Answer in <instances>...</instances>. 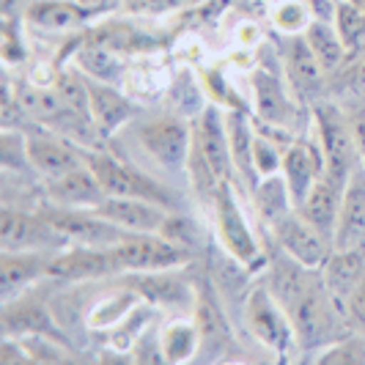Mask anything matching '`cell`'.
<instances>
[{
  "label": "cell",
  "mask_w": 365,
  "mask_h": 365,
  "mask_svg": "<svg viewBox=\"0 0 365 365\" xmlns=\"http://www.w3.org/2000/svg\"><path fill=\"white\" fill-rule=\"evenodd\" d=\"M332 247L365 253V165H354L344 187V201L335 222Z\"/></svg>",
  "instance_id": "23"
},
{
  "label": "cell",
  "mask_w": 365,
  "mask_h": 365,
  "mask_svg": "<svg viewBox=\"0 0 365 365\" xmlns=\"http://www.w3.org/2000/svg\"><path fill=\"white\" fill-rule=\"evenodd\" d=\"M47 277L61 283H99L108 277H121L113 247H86L69 245L50 256Z\"/></svg>",
  "instance_id": "14"
},
{
  "label": "cell",
  "mask_w": 365,
  "mask_h": 365,
  "mask_svg": "<svg viewBox=\"0 0 365 365\" xmlns=\"http://www.w3.org/2000/svg\"><path fill=\"white\" fill-rule=\"evenodd\" d=\"M250 203L256 209L258 220L264 222V228L269 231L283 217H289L297 203L292 198V190L283 179V173H272V176H261L258 184L250 192Z\"/></svg>",
  "instance_id": "32"
},
{
  "label": "cell",
  "mask_w": 365,
  "mask_h": 365,
  "mask_svg": "<svg viewBox=\"0 0 365 365\" xmlns=\"http://www.w3.org/2000/svg\"><path fill=\"white\" fill-rule=\"evenodd\" d=\"M212 217H215V237L220 247L231 258H237L239 264H245L250 272H264L269 256L264 253L256 231L242 209L237 182H222L217 187V195L212 201Z\"/></svg>",
  "instance_id": "3"
},
{
  "label": "cell",
  "mask_w": 365,
  "mask_h": 365,
  "mask_svg": "<svg viewBox=\"0 0 365 365\" xmlns=\"http://www.w3.org/2000/svg\"><path fill=\"white\" fill-rule=\"evenodd\" d=\"M267 234L272 237L274 247L280 253H286L294 261H299L305 267H313V269H322V264L332 253V242L322 231H316L297 209H294L289 217L280 220L274 228H269Z\"/></svg>",
  "instance_id": "17"
},
{
  "label": "cell",
  "mask_w": 365,
  "mask_h": 365,
  "mask_svg": "<svg viewBox=\"0 0 365 365\" xmlns=\"http://www.w3.org/2000/svg\"><path fill=\"white\" fill-rule=\"evenodd\" d=\"M132 135L146 160L157 165L160 173L187 176V160L192 148V121L179 110H157L146 118H135Z\"/></svg>",
  "instance_id": "2"
},
{
  "label": "cell",
  "mask_w": 365,
  "mask_h": 365,
  "mask_svg": "<svg viewBox=\"0 0 365 365\" xmlns=\"http://www.w3.org/2000/svg\"><path fill=\"white\" fill-rule=\"evenodd\" d=\"M160 234L168 237L170 242L187 247V250H192V253H198V247H201V231H198V225L190 217L179 215V212H170V217L165 220Z\"/></svg>",
  "instance_id": "40"
},
{
  "label": "cell",
  "mask_w": 365,
  "mask_h": 365,
  "mask_svg": "<svg viewBox=\"0 0 365 365\" xmlns=\"http://www.w3.org/2000/svg\"><path fill=\"white\" fill-rule=\"evenodd\" d=\"M313 363L322 365H365V332L351 329L344 338L332 341L329 346H324Z\"/></svg>",
  "instance_id": "37"
},
{
  "label": "cell",
  "mask_w": 365,
  "mask_h": 365,
  "mask_svg": "<svg viewBox=\"0 0 365 365\" xmlns=\"http://www.w3.org/2000/svg\"><path fill=\"white\" fill-rule=\"evenodd\" d=\"M0 329H3V335H14V338L44 335V338H55V341L69 344L66 332H63V327L55 319V311L44 299L34 297L31 292L19 294L14 299H6L3 302Z\"/></svg>",
  "instance_id": "16"
},
{
  "label": "cell",
  "mask_w": 365,
  "mask_h": 365,
  "mask_svg": "<svg viewBox=\"0 0 365 365\" xmlns=\"http://www.w3.org/2000/svg\"><path fill=\"white\" fill-rule=\"evenodd\" d=\"M302 36L308 38L311 50L316 53L319 63L324 66V72H327L329 77L351 58V53H349V47L344 44V38H341V34H338V28H335L332 19H313Z\"/></svg>",
  "instance_id": "34"
},
{
  "label": "cell",
  "mask_w": 365,
  "mask_h": 365,
  "mask_svg": "<svg viewBox=\"0 0 365 365\" xmlns=\"http://www.w3.org/2000/svg\"><path fill=\"white\" fill-rule=\"evenodd\" d=\"M225 127H228V143H231V160H234V182H242L247 195L258 184V170L253 163V113L247 108H225Z\"/></svg>",
  "instance_id": "27"
},
{
  "label": "cell",
  "mask_w": 365,
  "mask_h": 365,
  "mask_svg": "<svg viewBox=\"0 0 365 365\" xmlns=\"http://www.w3.org/2000/svg\"><path fill=\"white\" fill-rule=\"evenodd\" d=\"M154 316H157V308L154 305H148L146 299L135 308V311H129L118 324L113 329H108V344L110 349L115 351V354H129L135 344L146 335L148 329L154 327Z\"/></svg>",
  "instance_id": "35"
},
{
  "label": "cell",
  "mask_w": 365,
  "mask_h": 365,
  "mask_svg": "<svg viewBox=\"0 0 365 365\" xmlns=\"http://www.w3.org/2000/svg\"><path fill=\"white\" fill-rule=\"evenodd\" d=\"M256 127V124H253ZM283 154L286 148L280 143H274L272 138H267L264 132L256 129V140H253V163H256L258 179L261 176H272V173H280L283 168Z\"/></svg>",
  "instance_id": "39"
},
{
  "label": "cell",
  "mask_w": 365,
  "mask_h": 365,
  "mask_svg": "<svg viewBox=\"0 0 365 365\" xmlns=\"http://www.w3.org/2000/svg\"><path fill=\"white\" fill-rule=\"evenodd\" d=\"M25 22L17 14V19H11V14H6V28H3V61L9 66H17L28 58V47L22 41V28Z\"/></svg>",
  "instance_id": "41"
},
{
  "label": "cell",
  "mask_w": 365,
  "mask_h": 365,
  "mask_svg": "<svg viewBox=\"0 0 365 365\" xmlns=\"http://www.w3.org/2000/svg\"><path fill=\"white\" fill-rule=\"evenodd\" d=\"M335 28L349 47V53H363L365 47V9L357 3H338L335 9Z\"/></svg>",
  "instance_id": "38"
},
{
  "label": "cell",
  "mask_w": 365,
  "mask_h": 365,
  "mask_svg": "<svg viewBox=\"0 0 365 365\" xmlns=\"http://www.w3.org/2000/svg\"><path fill=\"white\" fill-rule=\"evenodd\" d=\"M344 187H346V182L329 176L324 170V176L313 184L308 198L297 206V212L308 220L316 231H322L329 242L335 237V222H338V212H341V201H344Z\"/></svg>",
  "instance_id": "28"
},
{
  "label": "cell",
  "mask_w": 365,
  "mask_h": 365,
  "mask_svg": "<svg viewBox=\"0 0 365 365\" xmlns=\"http://www.w3.org/2000/svg\"><path fill=\"white\" fill-rule=\"evenodd\" d=\"M365 274V253L363 250H338L332 247L329 258L322 264V277L327 283L329 294L346 308L349 297L354 286L363 280Z\"/></svg>",
  "instance_id": "31"
},
{
  "label": "cell",
  "mask_w": 365,
  "mask_h": 365,
  "mask_svg": "<svg viewBox=\"0 0 365 365\" xmlns=\"http://www.w3.org/2000/svg\"><path fill=\"white\" fill-rule=\"evenodd\" d=\"M93 212L102 215L105 220H110V222H115L118 228H124L129 234H160L165 220L170 217L173 209H168L163 203L143 201V198L108 195Z\"/></svg>",
  "instance_id": "25"
},
{
  "label": "cell",
  "mask_w": 365,
  "mask_h": 365,
  "mask_svg": "<svg viewBox=\"0 0 365 365\" xmlns=\"http://www.w3.org/2000/svg\"><path fill=\"white\" fill-rule=\"evenodd\" d=\"M192 138L220 179L234 182V160H231V143H228V127H225V108L209 102L192 118Z\"/></svg>",
  "instance_id": "22"
},
{
  "label": "cell",
  "mask_w": 365,
  "mask_h": 365,
  "mask_svg": "<svg viewBox=\"0 0 365 365\" xmlns=\"http://www.w3.org/2000/svg\"><path fill=\"white\" fill-rule=\"evenodd\" d=\"M206 0H129V11H143V14H168V11H187L198 9Z\"/></svg>",
  "instance_id": "42"
},
{
  "label": "cell",
  "mask_w": 365,
  "mask_h": 365,
  "mask_svg": "<svg viewBox=\"0 0 365 365\" xmlns=\"http://www.w3.org/2000/svg\"><path fill=\"white\" fill-rule=\"evenodd\" d=\"M311 129L322 146L327 173L346 182L354 165H360V151L354 143V132L346 108L338 99H322L311 108Z\"/></svg>",
  "instance_id": "4"
},
{
  "label": "cell",
  "mask_w": 365,
  "mask_h": 365,
  "mask_svg": "<svg viewBox=\"0 0 365 365\" xmlns=\"http://www.w3.org/2000/svg\"><path fill=\"white\" fill-rule=\"evenodd\" d=\"M63 247H69V239L38 209H14L11 203L0 209V250L58 253Z\"/></svg>",
  "instance_id": "10"
},
{
  "label": "cell",
  "mask_w": 365,
  "mask_h": 365,
  "mask_svg": "<svg viewBox=\"0 0 365 365\" xmlns=\"http://www.w3.org/2000/svg\"><path fill=\"white\" fill-rule=\"evenodd\" d=\"M261 280L289 316L297 351L316 357L332 341L351 332L346 308L329 294L322 269L305 267L274 247Z\"/></svg>",
  "instance_id": "1"
},
{
  "label": "cell",
  "mask_w": 365,
  "mask_h": 365,
  "mask_svg": "<svg viewBox=\"0 0 365 365\" xmlns=\"http://www.w3.org/2000/svg\"><path fill=\"white\" fill-rule=\"evenodd\" d=\"M239 313H242V324L247 329V335L264 349H269L272 354L286 357L292 349H297L292 322L280 308V302L272 297V292L264 286V280L250 286Z\"/></svg>",
  "instance_id": "6"
},
{
  "label": "cell",
  "mask_w": 365,
  "mask_h": 365,
  "mask_svg": "<svg viewBox=\"0 0 365 365\" xmlns=\"http://www.w3.org/2000/svg\"><path fill=\"white\" fill-rule=\"evenodd\" d=\"M83 38H88L93 44H102L113 53L124 55V58H146V55H154L163 50V38L157 34H151L146 28L129 22V19H99V22H91L86 31H83Z\"/></svg>",
  "instance_id": "20"
},
{
  "label": "cell",
  "mask_w": 365,
  "mask_h": 365,
  "mask_svg": "<svg viewBox=\"0 0 365 365\" xmlns=\"http://www.w3.org/2000/svg\"><path fill=\"white\" fill-rule=\"evenodd\" d=\"M72 63L83 74H88V77H93V80L113 83V86H124L129 66H132L129 58L113 53V50L102 47V44H93V41H88V38H83V41L74 47Z\"/></svg>",
  "instance_id": "30"
},
{
  "label": "cell",
  "mask_w": 365,
  "mask_h": 365,
  "mask_svg": "<svg viewBox=\"0 0 365 365\" xmlns=\"http://www.w3.org/2000/svg\"><path fill=\"white\" fill-rule=\"evenodd\" d=\"M195 322L201 329V351L198 360L201 363H220L225 357H231V351L237 346L234 341V327L231 319L225 313V302L217 294L215 283L209 277L198 280V302H195Z\"/></svg>",
  "instance_id": "11"
},
{
  "label": "cell",
  "mask_w": 365,
  "mask_h": 365,
  "mask_svg": "<svg viewBox=\"0 0 365 365\" xmlns=\"http://www.w3.org/2000/svg\"><path fill=\"white\" fill-rule=\"evenodd\" d=\"M25 143H28V163L41 179H55L74 168L88 165V148H83L53 129L25 132Z\"/></svg>",
  "instance_id": "15"
},
{
  "label": "cell",
  "mask_w": 365,
  "mask_h": 365,
  "mask_svg": "<svg viewBox=\"0 0 365 365\" xmlns=\"http://www.w3.org/2000/svg\"><path fill=\"white\" fill-rule=\"evenodd\" d=\"M283 72L286 80L292 86V91L297 93V99L313 108L316 102L327 99L329 93V74L324 72V66L319 63L316 53L311 50L308 38L302 36H283Z\"/></svg>",
  "instance_id": "12"
},
{
  "label": "cell",
  "mask_w": 365,
  "mask_h": 365,
  "mask_svg": "<svg viewBox=\"0 0 365 365\" xmlns=\"http://www.w3.org/2000/svg\"><path fill=\"white\" fill-rule=\"evenodd\" d=\"M160 349L165 363H192L201 351V329L195 316H170L160 327Z\"/></svg>",
  "instance_id": "33"
},
{
  "label": "cell",
  "mask_w": 365,
  "mask_h": 365,
  "mask_svg": "<svg viewBox=\"0 0 365 365\" xmlns=\"http://www.w3.org/2000/svg\"><path fill=\"white\" fill-rule=\"evenodd\" d=\"M351 99V108H344L349 113V121H351V132H354V143H357V151H360V160L365 165V93L363 96H349Z\"/></svg>",
  "instance_id": "43"
},
{
  "label": "cell",
  "mask_w": 365,
  "mask_h": 365,
  "mask_svg": "<svg viewBox=\"0 0 365 365\" xmlns=\"http://www.w3.org/2000/svg\"><path fill=\"white\" fill-rule=\"evenodd\" d=\"M121 280L154 305L157 311L173 316H192L198 302V280L187 274V267L179 269H160V272H127Z\"/></svg>",
  "instance_id": "9"
},
{
  "label": "cell",
  "mask_w": 365,
  "mask_h": 365,
  "mask_svg": "<svg viewBox=\"0 0 365 365\" xmlns=\"http://www.w3.org/2000/svg\"><path fill=\"white\" fill-rule=\"evenodd\" d=\"M346 316H349V324H351V329L365 332V274H363V280L354 286L351 297H349Z\"/></svg>",
  "instance_id": "44"
},
{
  "label": "cell",
  "mask_w": 365,
  "mask_h": 365,
  "mask_svg": "<svg viewBox=\"0 0 365 365\" xmlns=\"http://www.w3.org/2000/svg\"><path fill=\"white\" fill-rule=\"evenodd\" d=\"M88 165L96 173L99 184L105 187L108 195H118V198H143V201L163 203L168 209L176 206V195L157 182L151 173L143 168L127 163L124 157L113 154L110 148H93L88 151Z\"/></svg>",
  "instance_id": "5"
},
{
  "label": "cell",
  "mask_w": 365,
  "mask_h": 365,
  "mask_svg": "<svg viewBox=\"0 0 365 365\" xmlns=\"http://www.w3.org/2000/svg\"><path fill=\"white\" fill-rule=\"evenodd\" d=\"M140 302H143V297L135 292L129 283L118 280V286H113L110 292L99 294L91 305H88V311L83 316L86 319V327L91 329V332H108L129 311H135Z\"/></svg>",
  "instance_id": "29"
},
{
  "label": "cell",
  "mask_w": 365,
  "mask_h": 365,
  "mask_svg": "<svg viewBox=\"0 0 365 365\" xmlns=\"http://www.w3.org/2000/svg\"><path fill=\"white\" fill-rule=\"evenodd\" d=\"M19 17L25 22V28H34V31L72 34V31H86L91 22L99 19V14L77 0H22Z\"/></svg>",
  "instance_id": "19"
},
{
  "label": "cell",
  "mask_w": 365,
  "mask_h": 365,
  "mask_svg": "<svg viewBox=\"0 0 365 365\" xmlns=\"http://www.w3.org/2000/svg\"><path fill=\"white\" fill-rule=\"evenodd\" d=\"M324 170H327L324 154H322V146H319L313 129H311V135L302 132L292 146L286 148V154H283V168H280V173H283V179L289 184L292 198L297 206L308 198L313 184L324 176Z\"/></svg>",
  "instance_id": "21"
},
{
  "label": "cell",
  "mask_w": 365,
  "mask_h": 365,
  "mask_svg": "<svg viewBox=\"0 0 365 365\" xmlns=\"http://www.w3.org/2000/svg\"><path fill=\"white\" fill-rule=\"evenodd\" d=\"M44 217L53 222L55 228L69 239V245H86V247H113L129 231L118 228L115 222L96 215L93 209H66V206H53L41 203L38 209Z\"/></svg>",
  "instance_id": "13"
},
{
  "label": "cell",
  "mask_w": 365,
  "mask_h": 365,
  "mask_svg": "<svg viewBox=\"0 0 365 365\" xmlns=\"http://www.w3.org/2000/svg\"><path fill=\"white\" fill-rule=\"evenodd\" d=\"M316 14L308 0H277L269 11V22L280 36H299L308 31Z\"/></svg>",
  "instance_id": "36"
},
{
  "label": "cell",
  "mask_w": 365,
  "mask_h": 365,
  "mask_svg": "<svg viewBox=\"0 0 365 365\" xmlns=\"http://www.w3.org/2000/svg\"><path fill=\"white\" fill-rule=\"evenodd\" d=\"M83 77H86V88H88V113H91L93 127L99 129L102 138L118 135L138 118V105H135V99H129V93L121 86L93 80L88 74H83Z\"/></svg>",
  "instance_id": "18"
},
{
  "label": "cell",
  "mask_w": 365,
  "mask_h": 365,
  "mask_svg": "<svg viewBox=\"0 0 365 365\" xmlns=\"http://www.w3.org/2000/svg\"><path fill=\"white\" fill-rule=\"evenodd\" d=\"M53 253L34 250H0V302L31 292L41 277H47Z\"/></svg>",
  "instance_id": "26"
},
{
  "label": "cell",
  "mask_w": 365,
  "mask_h": 365,
  "mask_svg": "<svg viewBox=\"0 0 365 365\" xmlns=\"http://www.w3.org/2000/svg\"><path fill=\"white\" fill-rule=\"evenodd\" d=\"M41 192H44V203L66 206V209H96L108 198V192L99 184L91 165L74 168V170L63 173V176H55V179H44Z\"/></svg>",
  "instance_id": "24"
},
{
  "label": "cell",
  "mask_w": 365,
  "mask_h": 365,
  "mask_svg": "<svg viewBox=\"0 0 365 365\" xmlns=\"http://www.w3.org/2000/svg\"><path fill=\"white\" fill-rule=\"evenodd\" d=\"M113 256L118 261L121 274H127L190 267L198 258V253L170 242L163 234H127L118 245H113Z\"/></svg>",
  "instance_id": "8"
},
{
  "label": "cell",
  "mask_w": 365,
  "mask_h": 365,
  "mask_svg": "<svg viewBox=\"0 0 365 365\" xmlns=\"http://www.w3.org/2000/svg\"><path fill=\"white\" fill-rule=\"evenodd\" d=\"M250 113L258 121L299 132V124H305V115H311V108H305L297 99L289 80H283L280 72L261 63L250 74Z\"/></svg>",
  "instance_id": "7"
}]
</instances>
